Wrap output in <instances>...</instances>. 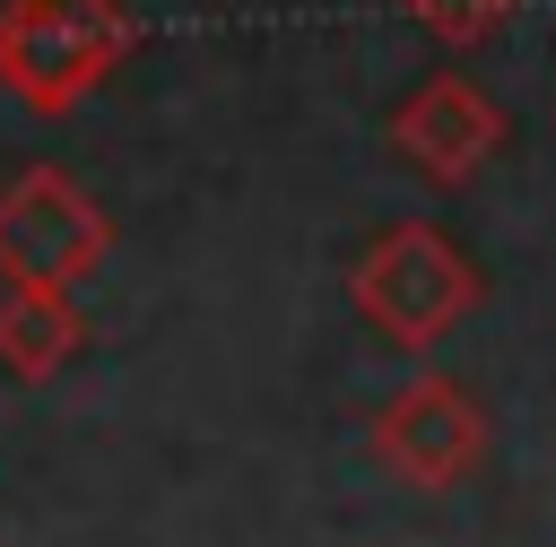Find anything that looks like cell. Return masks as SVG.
<instances>
[{"label": "cell", "mask_w": 556, "mask_h": 547, "mask_svg": "<svg viewBox=\"0 0 556 547\" xmlns=\"http://www.w3.org/2000/svg\"><path fill=\"white\" fill-rule=\"evenodd\" d=\"M139 52V17L122 0H0V87L26 113L87 104Z\"/></svg>", "instance_id": "obj_1"}, {"label": "cell", "mask_w": 556, "mask_h": 547, "mask_svg": "<svg viewBox=\"0 0 556 547\" xmlns=\"http://www.w3.org/2000/svg\"><path fill=\"white\" fill-rule=\"evenodd\" d=\"M348 295H356V313H365L391 347H434V339L478 304V269H469V252H460L443 226L400 217V226H382V234L356 252Z\"/></svg>", "instance_id": "obj_2"}, {"label": "cell", "mask_w": 556, "mask_h": 547, "mask_svg": "<svg viewBox=\"0 0 556 547\" xmlns=\"http://www.w3.org/2000/svg\"><path fill=\"white\" fill-rule=\"evenodd\" d=\"M113 252V217L61 174V165H26L0 191V278L35 287V295H70L78 278H96V260Z\"/></svg>", "instance_id": "obj_3"}, {"label": "cell", "mask_w": 556, "mask_h": 547, "mask_svg": "<svg viewBox=\"0 0 556 547\" xmlns=\"http://www.w3.org/2000/svg\"><path fill=\"white\" fill-rule=\"evenodd\" d=\"M374 460H382L400 486L443 495V486H460V478L486 460V408H478L452 373H417V382H400V391L382 399V417H374Z\"/></svg>", "instance_id": "obj_4"}, {"label": "cell", "mask_w": 556, "mask_h": 547, "mask_svg": "<svg viewBox=\"0 0 556 547\" xmlns=\"http://www.w3.org/2000/svg\"><path fill=\"white\" fill-rule=\"evenodd\" d=\"M391 148L426 174V182H469L495 148H504V113L469 87V78H426L417 96H400V113H391Z\"/></svg>", "instance_id": "obj_5"}, {"label": "cell", "mask_w": 556, "mask_h": 547, "mask_svg": "<svg viewBox=\"0 0 556 547\" xmlns=\"http://www.w3.org/2000/svg\"><path fill=\"white\" fill-rule=\"evenodd\" d=\"M78 347H87V321H78L70 295L0 287V373H9V382H52Z\"/></svg>", "instance_id": "obj_6"}, {"label": "cell", "mask_w": 556, "mask_h": 547, "mask_svg": "<svg viewBox=\"0 0 556 547\" xmlns=\"http://www.w3.org/2000/svg\"><path fill=\"white\" fill-rule=\"evenodd\" d=\"M400 17H408V26H426L434 43L469 52V43H486V35H504V26H513V0H400Z\"/></svg>", "instance_id": "obj_7"}]
</instances>
